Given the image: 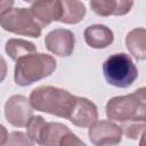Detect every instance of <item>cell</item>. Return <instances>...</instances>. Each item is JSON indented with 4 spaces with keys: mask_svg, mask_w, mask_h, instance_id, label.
<instances>
[{
    "mask_svg": "<svg viewBox=\"0 0 146 146\" xmlns=\"http://www.w3.org/2000/svg\"><path fill=\"white\" fill-rule=\"evenodd\" d=\"M76 97L62 88L40 86L32 90L30 102L36 111L68 119L74 108Z\"/></svg>",
    "mask_w": 146,
    "mask_h": 146,
    "instance_id": "obj_1",
    "label": "cell"
},
{
    "mask_svg": "<svg viewBox=\"0 0 146 146\" xmlns=\"http://www.w3.org/2000/svg\"><path fill=\"white\" fill-rule=\"evenodd\" d=\"M110 120L124 123L130 121L146 120V87L137 89L135 92L111 98L105 107Z\"/></svg>",
    "mask_w": 146,
    "mask_h": 146,
    "instance_id": "obj_2",
    "label": "cell"
},
{
    "mask_svg": "<svg viewBox=\"0 0 146 146\" xmlns=\"http://www.w3.org/2000/svg\"><path fill=\"white\" fill-rule=\"evenodd\" d=\"M56 66V59L50 55L43 52L30 54L16 60L14 72L15 82L21 87H27L51 75Z\"/></svg>",
    "mask_w": 146,
    "mask_h": 146,
    "instance_id": "obj_3",
    "label": "cell"
},
{
    "mask_svg": "<svg viewBox=\"0 0 146 146\" xmlns=\"http://www.w3.org/2000/svg\"><path fill=\"white\" fill-rule=\"evenodd\" d=\"M103 74L108 84L117 88H128L138 78V68L125 52L111 55L103 64Z\"/></svg>",
    "mask_w": 146,
    "mask_h": 146,
    "instance_id": "obj_4",
    "label": "cell"
},
{
    "mask_svg": "<svg viewBox=\"0 0 146 146\" xmlns=\"http://www.w3.org/2000/svg\"><path fill=\"white\" fill-rule=\"evenodd\" d=\"M0 24L5 31L18 35L39 38L42 32V26L27 8H11L0 14Z\"/></svg>",
    "mask_w": 146,
    "mask_h": 146,
    "instance_id": "obj_5",
    "label": "cell"
},
{
    "mask_svg": "<svg viewBox=\"0 0 146 146\" xmlns=\"http://www.w3.org/2000/svg\"><path fill=\"white\" fill-rule=\"evenodd\" d=\"M33 111L34 107L30 98L27 99L23 95H14L5 104V116L7 121L17 128L26 127L33 116Z\"/></svg>",
    "mask_w": 146,
    "mask_h": 146,
    "instance_id": "obj_6",
    "label": "cell"
},
{
    "mask_svg": "<svg viewBox=\"0 0 146 146\" xmlns=\"http://www.w3.org/2000/svg\"><path fill=\"white\" fill-rule=\"evenodd\" d=\"M122 133L121 127L112 122V120H96L88 130L90 141L97 146L120 144L122 140Z\"/></svg>",
    "mask_w": 146,
    "mask_h": 146,
    "instance_id": "obj_7",
    "label": "cell"
},
{
    "mask_svg": "<svg viewBox=\"0 0 146 146\" xmlns=\"http://www.w3.org/2000/svg\"><path fill=\"white\" fill-rule=\"evenodd\" d=\"M44 44L46 48L54 55L59 57H67L71 56L74 50L75 36L70 30L55 29L46 35Z\"/></svg>",
    "mask_w": 146,
    "mask_h": 146,
    "instance_id": "obj_8",
    "label": "cell"
},
{
    "mask_svg": "<svg viewBox=\"0 0 146 146\" xmlns=\"http://www.w3.org/2000/svg\"><path fill=\"white\" fill-rule=\"evenodd\" d=\"M42 145L52 146H71V145H84L82 140H80L65 124L58 122H48L43 133Z\"/></svg>",
    "mask_w": 146,
    "mask_h": 146,
    "instance_id": "obj_9",
    "label": "cell"
},
{
    "mask_svg": "<svg viewBox=\"0 0 146 146\" xmlns=\"http://www.w3.org/2000/svg\"><path fill=\"white\" fill-rule=\"evenodd\" d=\"M98 119L97 106L84 97H76L74 108L67 119L76 127L88 128Z\"/></svg>",
    "mask_w": 146,
    "mask_h": 146,
    "instance_id": "obj_10",
    "label": "cell"
},
{
    "mask_svg": "<svg viewBox=\"0 0 146 146\" xmlns=\"http://www.w3.org/2000/svg\"><path fill=\"white\" fill-rule=\"evenodd\" d=\"M30 10L40 25L46 27L50 23L59 21L62 13L60 0H36L32 3Z\"/></svg>",
    "mask_w": 146,
    "mask_h": 146,
    "instance_id": "obj_11",
    "label": "cell"
},
{
    "mask_svg": "<svg viewBox=\"0 0 146 146\" xmlns=\"http://www.w3.org/2000/svg\"><path fill=\"white\" fill-rule=\"evenodd\" d=\"M84 40L87 44L95 49H104L112 44L114 34L110 27L102 24L90 25L84 30Z\"/></svg>",
    "mask_w": 146,
    "mask_h": 146,
    "instance_id": "obj_12",
    "label": "cell"
},
{
    "mask_svg": "<svg viewBox=\"0 0 146 146\" xmlns=\"http://www.w3.org/2000/svg\"><path fill=\"white\" fill-rule=\"evenodd\" d=\"M125 47L138 60L146 59V29L137 27L131 30L125 36Z\"/></svg>",
    "mask_w": 146,
    "mask_h": 146,
    "instance_id": "obj_13",
    "label": "cell"
},
{
    "mask_svg": "<svg viewBox=\"0 0 146 146\" xmlns=\"http://www.w3.org/2000/svg\"><path fill=\"white\" fill-rule=\"evenodd\" d=\"M62 13L58 22L78 24L86 16V6L80 0H60Z\"/></svg>",
    "mask_w": 146,
    "mask_h": 146,
    "instance_id": "obj_14",
    "label": "cell"
},
{
    "mask_svg": "<svg viewBox=\"0 0 146 146\" xmlns=\"http://www.w3.org/2000/svg\"><path fill=\"white\" fill-rule=\"evenodd\" d=\"M6 52L13 60L16 62L24 56L36 52V47L34 46V43H32L27 40L9 39L6 42Z\"/></svg>",
    "mask_w": 146,
    "mask_h": 146,
    "instance_id": "obj_15",
    "label": "cell"
},
{
    "mask_svg": "<svg viewBox=\"0 0 146 146\" xmlns=\"http://www.w3.org/2000/svg\"><path fill=\"white\" fill-rule=\"evenodd\" d=\"M47 123L48 122L44 121V119L41 115H36V116L33 115L32 119L29 121V123L26 124V133L33 143L42 145L43 133Z\"/></svg>",
    "mask_w": 146,
    "mask_h": 146,
    "instance_id": "obj_16",
    "label": "cell"
},
{
    "mask_svg": "<svg viewBox=\"0 0 146 146\" xmlns=\"http://www.w3.org/2000/svg\"><path fill=\"white\" fill-rule=\"evenodd\" d=\"M121 129L123 135L129 139H137L146 131V120L145 121H130L121 123Z\"/></svg>",
    "mask_w": 146,
    "mask_h": 146,
    "instance_id": "obj_17",
    "label": "cell"
},
{
    "mask_svg": "<svg viewBox=\"0 0 146 146\" xmlns=\"http://www.w3.org/2000/svg\"><path fill=\"white\" fill-rule=\"evenodd\" d=\"M115 7V0H90L91 10L103 17L114 15Z\"/></svg>",
    "mask_w": 146,
    "mask_h": 146,
    "instance_id": "obj_18",
    "label": "cell"
},
{
    "mask_svg": "<svg viewBox=\"0 0 146 146\" xmlns=\"http://www.w3.org/2000/svg\"><path fill=\"white\" fill-rule=\"evenodd\" d=\"M6 144L8 145H32L33 141L30 139L27 133L25 135L21 131H13L8 133V140Z\"/></svg>",
    "mask_w": 146,
    "mask_h": 146,
    "instance_id": "obj_19",
    "label": "cell"
},
{
    "mask_svg": "<svg viewBox=\"0 0 146 146\" xmlns=\"http://www.w3.org/2000/svg\"><path fill=\"white\" fill-rule=\"evenodd\" d=\"M115 11L114 16H123L128 14L132 6H133V0H115Z\"/></svg>",
    "mask_w": 146,
    "mask_h": 146,
    "instance_id": "obj_20",
    "label": "cell"
},
{
    "mask_svg": "<svg viewBox=\"0 0 146 146\" xmlns=\"http://www.w3.org/2000/svg\"><path fill=\"white\" fill-rule=\"evenodd\" d=\"M13 5H14V0H1V14L11 9Z\"/></svg>",
    "mask_w": 146,
    "mask_h": 146,
    "instance_id": "obj_21",
    "label": "cell"
},
{
    "mask_svg": "<svg viewBox=\"0 0 146 146\" xmlns=\"http://www.w3.org/2000/svg\"><path fill=\"white\" fill-rule=\"evenodd\" d=\"M139 145L140 146H146V131L140 136V140H139Z\"/></svg>",
    "mask_w": 146,
    "mask_h": 146,
    "instance_id": "obj_22",
    "label": "cell"
},
{
    "mask_svg": "<svg viewBox=\"0 0 146 146\" xmlns=\"http://www.w3.org/2000/svg\"><path fill=\"white\" fill-rule=\"evenodd\" d=\"M23 1H25V2H27V3H33V2H35L36 0H23Z\"/></svg>",
    "mask_w": 146,
    "mask_h": 146,
    "instance_id": "obj_23",
    "label": "cell"
}]
</instances>
